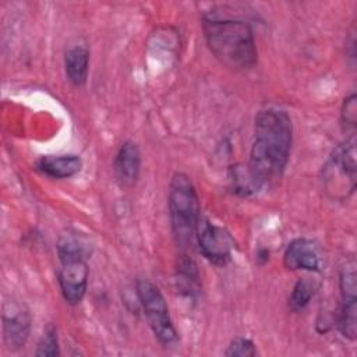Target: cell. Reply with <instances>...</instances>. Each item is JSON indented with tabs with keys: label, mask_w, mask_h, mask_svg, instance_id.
Masks as SVG:
<instances>
[{
	"label": "cell",
	"mask_w": 357,
	"mask_h": 357,
	"mask_svg": "<svg viewBox=\"0 0 357 357\" xmlns=\"http://www.w3.org/2000/svg\"><path fill=\"white\" fill-rule=\"evenodd\" d=\"M293 144V123L287 112L264 109L255 116L254 141L247 170L255 187L271 184L282 177Z\"/></svg>",
	"instance_id": "cell-1"
},
{
	"label": "cell",
	"mask_w": 357,
	"mask_h": 357,
	"mask_svg": "<svg viewBox=\"0 0 357 357\" xmlns=\"http://www.w3.org/2000/svg\"><path fill=\"white\" fill-rule=\"evenodd\" d=\"M36 356H49L54 357L59 356V337H57V329L54 325L49 324L46 329L43 331L42 339L38 344V350L35 351Z\"/></svg>",
	"instance_id": "cell-16"
},
{
	"label": "cell",
	"mask_w": 357,
	"mask_h": 357,
	"mask_svg": "<svg viewBox=\"0 0 357 357\" xmlns=\"http://www.w3.org/2000/svg\"><path fill=\"white\" fill-rule=\"evenodd\" d=\"M336 326L339 332L349 340H354L357 335V300H342L336 314Z\"/></svg>",
	"instance_id": "cell-13"
},
{
	"label": "cell",
	"mask_w": 357,
	"mask_h": 357,
	"mask_svg": "<svg viewBox=\"0 0 357 357\" xmlns=\"http://www.w3.org/2000/svg\"><path fill=\"white\" fill-rule=\"evenodd\" d=\"M82 160L78 155H46L36 162V169L53 178H68L79 173Z\"/></svg>",
	"instance_id": "cell-11"
},
{
	"label": "cell",
	"mask_w": 357,
	"mask_h": 357,
	"mask_svg": "<svg viewBox=\"0 0 357 357\" xmlns=\"http://www.w3.org/2000/svg\"><path fill=\"white\" fill-rule=\"evenodd\" d=\"M255 354V344L247 337L233 339L225 351V356L227 357H254Z\"/></svg>",
	"instance_id": "cell-18"
},
{
	"label": "cell",
	"mask_w": 357,
	"mask_h": 357,
	"mask_svg": "<svg viewBox=\"0 0 357 357\" xmlns=\"http://www.w3.org/2000/svg\"><path fill=\"white\" fill-rule=\"evenodd\" d=\"M137 294L155 337L162 346H172L177 340V332L170 318L167 303L159 287L149 279H138Z\"/></svg>",
	"instance_id": "cell-6"
},
{
	"label": "cell",
	"mask_w": 357,
	"mask_h": 357,
	"mask_svg": "<svg viewBox=\"0 0 357 357\" xmlns=\"http://www.w3.org/2000/svg\"><path fill=\"white\" fill-rule=\"evenodd\" d=\"M60 259L59 284L64 300L75 305L82 301L86 287L89 269L85 261V247L73 236H63L57 245Z\"/></svg>",
	"instance_id": "cell-4"
},
{
	"label": "cell",
	"mask_w": 357,
	"mask_h": 357,
	"mask_svg": "<svg viewBox=\"0 0 357 357\" xmlns=\"http://www.w3.org/2000/svg\"><path fill=\"white\" fill-rule=\"evenodd\" d=\"M167 208L174 238L180 248L187 250L195 238L201 215L197 190L185 173H176L172 177Z\"/></svg>",
	"instance_id": "cell-3"
},
{
	"label": "cell",
	"mask_w": 357,
	"mask_h": 357,
	"mask_svg": "<svg viewBox=\"0 0 357 357\" xmlns=\"http://www.w3.org/2000/svg\"><path fill=\"white\" fill-rule=\"evenodd\" d=\"M283 264L290 271H318L319 254L315 243L307 238L293 240L286 247Z\"/></svg>",
	"instance_id": "cell-10"
},
{
	"label": "cell",
	"mask_w": 357,
	"mask_h": 357,
	"mask_svg": "<svg viewBox=\"0 0 357 357\" xmlns=\"http://www.w3.org/2000/svg\"><path fill=\"white\" fill-rule=\"evenodd\" d=\"M195 238L201 254L216 265H225L230 261L234 250V240L230 233L206 219H199Z\"/></svg>",
	"instance_id": "cell-7"
},
{
	"label": "cell",
	"mask_w": 357,
	"mask_h": 357,
	"mask_svg": "<svg viewBox=\"0 0 357 357\" xmlns=\"http://www.w3.org/2000/svg\"><path fill=\"white\" fill-rule=\"evenodd\" d=\"M357 275L354 259L346 261L339 271V289L342 300H357Z\"/></svg>",
	"instance_id": "cell-14"
},
{
	"label": "cell",
	"mask_w": 357,
	"mask_h": 357,
	"mask_svg": "<svg viewBox=\"0 0 357 357\" xmlns=\"http://www.w3.org/2000/svg\"><path fill=\"white\" fill-rule=\"evenodd\" d=\"M31 331L29 312L17 304H10L3 312V337L8 350L15 351L25 346Z\"/></svg>",
	"instance_id": "cell-8"
},
{
	"label": "cell",
	"mask_w": 357,
	"mask_h": 357,
	"mask_svg": "<svg viewBox=\"0 0 357 357\" xmlns=\"http://www.w3.org/2000/svg\"><path fill=\"white\" fill-rule=\"evenodd\" d=\"M356 135L337 145L324 167V181L333 198L344 199L356 188Z\"/></svg>",
	"instance_id": "cell-5"
},
{
	"label": "cell",
	"mask_w": 357,
	"mask_h": 357,
	"mask_svg": "<svg viewBox=\"0 0 357 357\" xmlns=\"http://www.w3.org/2000/svg\"><path fill=\"white\" fill-rule=\"evenodd\" d=\"M64 68L68 81L74 86H82L88 78L89 52L84 46H74L67 50L64 57Z\"/></svg>",
	"instance_id": "cell-12"
},
{
	"label": "cell",
	"mask_w": 357,
	"mask_h": 357,
	"mask_svg": "<svg viewBox=\"0 0 357 357\" xmlns=\"http://www.w3.org/2000/svg\"><path fill=\"white\" fill-rule=\"evenodd\" d=\"M113 172L117 184L121 188H131L135 185L141 172V153L137 144L126 141L113 162Z\"/></svg>",
	"instance_id": "cell-9"
},
{
	"label": "cell",
	"mask_w": 357,
	"mask_h": 357,
	"mask_svg": "<svg viewBox=\"0 0 357 357\" xmlns=\"http://www.w3.org/2000/svg\"><path fill=\"white\" fill-rule=\"evenodd\" d=\"M202 29L209 50L223 66L245 71L257 64L255 38L248 22L209 14L202 18Z\"/></svg>",
	"instance_id": "cell-2"
},
{
	"label": "cell",
	"mask_w": 357,
	"mask_h": 357,
	"mask_svg": "<svg viewBox=\"0 0 357 357\" xmlns=\"http://www.w3.org/2000/svg\"><path fill=\"white\" fill-rule=\"evenodd\" d=\"M340 123L344 131H350V134H354L356 123H357V105H356L354 93H351L343 100L342 112H340Z\"/></svg>",
	"instance_id": "cell-17"
},
{
	"label": "cell",
	"mask_w": 357,
	"mask_h": 357,
	"mask_svg": "<svg viewBox=\"0 0 357 357\" xmlns=\"http://www.w3.org/2000/svg\"><path fill=\"white\" fill-rule=\"evenodd\" d=\"M314 293H315L314 282L310 280L308 278L300 279L293 287V291H291V296H290V305L296 311L303 310L310 303Z\"/></svg>",
	"instance_id": "cell-15"
}]
</instances>
